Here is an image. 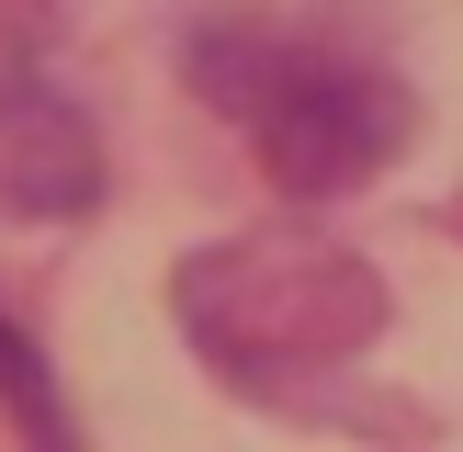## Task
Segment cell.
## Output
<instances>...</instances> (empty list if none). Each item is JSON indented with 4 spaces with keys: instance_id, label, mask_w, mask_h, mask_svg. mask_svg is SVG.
Instances as JSON below:
<instances>
[{
    "instance_id": "cell-2",
    "label": "cell",
    "mask_w": 463,
    "mask_h": 452,
    "mask_svg": "<svg viewBox=\"0 0 463 452\" xmlns=\"http://www.w3.org/2000/svg\"><path fill=\"white\" fill-rule=\"evenodd\" d=\"M193 80L215 113H238L260 136L283 193H351L407 147V90L396 68L351 57L328 34H283V23H203L193 34Z\"/></svg>"
},
{
    "instance_id": "cell-1",
    "label": "cell",
    "mask_w": 463,
    "mask_h": 452,
    "mask_svg": "<svg viewBox=\"0 0 463 452\" xmlns=\"http://www.w3.org/2000/svg\"><path fill=\"white\" fill-rule=\"evenodd\" d=\"M170 306H181V328H193V351L215 362L226 384H249V396H294L306 373L362 362L373 328H384L373 260L306 238V226H260V238L193 249L181 283H170Z\"/></svg>"
},
{
    "instance_id": "cell-4",
    "label": "cell",
    "mask_w": 463,
    "mask_h": 452,
    "mask_svg": "<svg viewBox=\"0 0 463 452\" xmlns=\"http://www.w3.org/2000/svg\"><path fill=\"white\" fill-rule=\"evenodd\" d=\"M0 407L23 419V441L34 452H80V429H68V407H57V384H45V362H34V339L0 316Z\"/></svg>"
},
{
    "instance_id": "cell-3",
    "label": "cell",
    "mask_w": 463,
    "mask_h": 452,
    "mask_svg": "<svg viewBox=\"0 0 463 452\" xmlns=\"http://www.w3.org/2000/svg\"><path fill=\"white\" fill-rule=\"evenodd\" d=\"M102 203V136L68 90L12 80L0 90V215H80Z\"/></svg>"
}]
</instances>
